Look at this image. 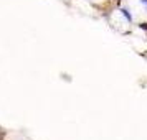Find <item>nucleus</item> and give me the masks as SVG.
<instances>
[{
  "label": "nucleus",
  "instance_id": "nucleus-1",
  "mask_svg": "<svg viewBox=\"0 0 147 140\" xmlns=\"http://www.w3.org/2000/svg\"><path fill=\"white\" fill-rule=\"evenodd\" d=\"M140 27L144 28V30H147V23H142V25H140Z\"/></svg>",
  "mask_w": 147,
  "mask_h": 140
}]
</instances>
